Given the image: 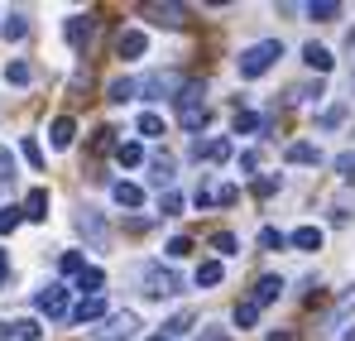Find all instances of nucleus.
Returning a JSON list of instances; mask_svg holds the SVG:
<instances>
[{
	"label": "nucleus",
	"instance_id": "21",
	"mask_svg": "<svg viewBox=\"0 0 355 341\" xmlns=\"http://www.w3.org/2000/svg\"><path fill=\"white\" fill-rule=\"evenodd\" d=\"M302 63H307L312 72H331V53H327L322 44H307V49H302Z\"/></svg>",
	"mask_w": 355,
	"mask_h": 341
},
{
	"label": "nucleus",
	"instance_id": "50",
	"mask_svg": "<svg viewBox=\"0 0 355 341\" xmlns=\"http://www.w3.org/2000/svg\"><path fill=\"white\" fill-rule=\"evenodd\" d=\"M264 341H297V332H269Z\"/></svg>",
	"mask_w": 355,
	"mask_h": 341
},
{
	"label": "nucleus",
	"instance_id": "48",
	"mask_svg": "<svg viewBox=\"0 0 355 341\" xmlns=\"http://www.w3.org/2000/svg\"><path fill=\"white\" fill-rule=\"evenodd\" d=\"M240 169L254 173V169H259V154H254V149H245V154H240Z\"/></svg>",
	"mask_w": 355,
	"mask_h": 341
},
{
	"label": "nucleus",
	"instance_id": "36",
	"mask_svg": "<svg viewBox=\"0 0 355 341\" xmlns=\"http://www.w3.org/2000/svg\"><path fill=\"white\" fill-rule=\"evenodd\" d=\"M187 327H192V313H178V317H168V322H164V337H182Z\"/></svg>",
	"mask_w": 355,
	"mask_h": 341
},
{
	"label": "nucleus",
	"instance_id": "26",
	"mask_svg": "<svg viewBox=\"0 0 355 341\" xmlns=\"http://www.w3.org/2000/svg\"><path fill=\"white\" fill-rule=\"evenodd\" d=\"M0 34H5V44H19V39L29 34V24H24V15H10V19L0 24Z\"/></svg>",
	"mask_w": 355,
	"mask_h": 341
},
{
	"label": "nucleus",
	"instance_id": "35",
	"mask_svg": "<svg viewBox=\"0 0 355 341\" xmlns=\"http://www.w3.org/2000/svg\"><path fill=\"white\" fill-rule=\"evenodd\" d=\"M254 317H259V303L250 298V303H236V322L240 327H254Z\"/></svg>",
	"mask_w": 355,
	"mask_h": 341
},
{
	"label": "nucleus",
	"instance_id": "46",
	"mask_svg": "<svg viewBox=\"0 0 355 341\" xmlns=\"http://www.w3.org/2000/svg\"><path fill=\"white\" fill-rule=\"evenodd\" d=\"M341 120H346V106H331V111L322 115V125H327V130H336V125H341Z\"/></svg>",
	"mask_w": 355,
	"mask_h": 341
},
{
	"label": "nucleus",
	"instance_id": "10",
	"mask_svg": "<svg viewBox=\"0 0 355 341\" xmlns=\"http://www.w3.org/2000/svg\"><path fill=\"white\" fill-rule=\"evenodd\" d=\"M144 15H149L154 24H168V29H178V24L187 19V10H182V5H144Z\"/></svg>",
	"mask_w": 355,
	"mask_h": 341
},
{
	"label": "nucleus",
	"instance_id": "3",
	"mask_svg": "<svg viewBox=\"0 0 355 341\" xmlns=\"http://www.w3.org/2000/svg\"><path fill=\"white\" fill-rule=\"evenodd\" d=\"M135 332H139V317L135 313H111L106 327L96 332V341H125V337H135Z\"/></svg>",
	"mask_w": 355,
	"mask_h": 341
},
{
	"label": "nucleus",
	"instance_id": "7",
	"mask_svg": "<svg viewBox=\"0 0 355 341\" xmlns=\"http://www.w3.org/2000/svg\"><path fill=\"white\" fill-rule=\"evenodd\" d=\"M92 29H96L92 15H72V19H67V44H72V49H87V44H92Z\"/></svg>",
	"mask_w": 355,
	"mask_h": 341
},
{
	"label": "nucleus",
	"instance_id": "28",
	"mask_svg": "<svg viewBox=\"0 0 355 341\" xmlns=\"http://www.w3.org/2000/svg\"><path fill=\"white\" fill-rule=\"evenodd\" d=\"M10 327H15V337H19V341H39V337H44V327H39L34 317H19V322H10Z\"/></svg>",
	"mask_w": 355,
	"mask_h": 341
},
{
	"label": "nucleus",
	"instance_id": "30",
	"mask_svg": "<svg viewBox=\"0 0 355 341\" xmlns=\"http://www.w3.org/2000/svg\"><path fill=\"white\" fill-rule=\"evenodd\" d=\"M250 130H269V120H259V115H250V111H236V135H250Z\"/></svg>",
	"mask_w": 355,
	"mask_h": 341
},
{
	"label": "nucleus",
	"instance_id": "39",
	"mask_svg": "<svg viewBox=\"0 0 355 341\" xmlns=\"http://www.w3.org/2000/svg\"><path fill=\"white\" fill-rule=\"evenodd\" d=\"M182 255H192V240L187 235H173L168 240V260H182Z\"/></svg>",
	"mask_w": 355,
	"mask_h": 341
},
{
	"label": "nucleus",
	"instance_id": "4",
	"mask_svg": "<svg viewBox=\"0 0 355 341\" xmlns=\"http://www.w3.org/2000/svg\"><path fill=\"white\" fill-rule=\"evenodd\" d=\"M34 303H39V313H49V317H72V313H67V288H62V284L39 288Z\"/></svg>",
	"mask_w": 355,
	"mask_h": 341
},
{
	"label": "nucleus",
	"instance_id": "29",
	"mask_svg": "<svg viewBox=\"0 0 355 341\" xmlns=\"http://www.w3.org/2000/svg\"><path fill=\"white\" fill-rule=\"evenodd\" d=\"M307 15H312V19H336V15H341V5H336V0H312V5H307Z\"/></svg>",
	"mask_w": 355,
	"mask_h": 341
},
{
	"label": "nucleus",
	"instance_id": "34",
	"mask_svg": "<svg viewBox=\"0 0 355 341\" xmlns=\"http://www.w3.org/2000/svg\"><path fill=\"white\" fill-rule=\"evenodd\" d=\"M211 245H216V255H236V250H240V240L231 235V231H216V235H211Z\"/></svg>",
	"mask_w": 355,
	"mask_h": 341
},
{
	"label": "nucleus",
	"instance_id": "1",
	"mask_svg": "<svg viewBox=\"0 0 355 341\" xmlns=\"http://www.w3.org/2000/svg\"><path fill=\"white\" fill-rule=\"evenodd\" d=\"M279 58H284V44H279V39H264V44H250V49L236 58V67H240V77H264Z\"/></svg>",
	"mask_w": 355,
	"mask_h": 341
},
{
	"label": "nucleus",
	"instance_id": "13",
	"mask_svg": "<svg viewBox=\"0 0 355 341\" xmlns=\"http://www.w3.org/2000/svg\"><path fill=\"white\" fill-rule=\"evenodd\" d=\"M111 197H116V207H125V212L144 207V192H139L135 183H111Z\"/></svg>",
	"mask_w": 355,
	"mask_h": 341
},
{
	"label": "nucleus",
	"instance_id": "5",
	"mask_svg": "<svg viewBox=\"0 0 355 341\" xmlns=\"http://www.w3.org/2000/svg\"><path fill=\"white\" fill-rule=\"evenodd\" d=\"M144 49H149V39H144L139 29H120V39H116V53L125 58V63H135V58H144Z\"/></svg>",
	"mask_w": 355,
	"mask_h": 341
},
{
	"label": "nucleus",
	"instance_id": "45",
	"mask_svg": "<svg viewBox=\"0 0 355 341\" xmlns=\"http://www.w3.org/2000/svg\"><path fill=\"white\" fill-rule=\"evenodd\" d=\"M336 173L351 183V178H355V154H341V159H336Z\"/></svg>",
	"mask_w": 355,
	"mask_h": 341
},
{
	"label": "nucleus",
	"instance_id": "32",
	"mask_svg": "<svg viewBox=\"0 0 355 341\" xmlns=\"http://www.w3.org/2000/svg\"><path fill=\"white\" fill-rule=\"evenodd\" d=\"M207 159L211 164H226L231 159V140H207Z\"/></svg>",
	"mask_w": 355,
	"mask_h": 341
},
{
	"label": "nucleus",
	"instance_id": "40",
	"mask_svg": "<svg viewBox=\"0 0 355 341\" xmlns=\"http://www.w3.org/2000/svg\"><path fill=\"white\" fill-rule=\"evenodd\" d=\"M216 202H221V207H236V202H240V188H236V183L216 188Z\"/></svg>",
	"mask_w": 355,
	"mask_h": 341
},
{
	"label": "nucleus",
	"instance_id": "17",
	"mask_svg": "<svg viewBox=\"0 0 355 341\" xmlns=\"http://www.w3.org/2000/svg\"><path fill=\"white\" fill-rule=\"evenodd\" d=\"M101 284H106V274H101L96 265H87V269L77 274V288H82V298H101Z\"/></svg>",
	"mask_w": 355,
	"mask_h": 341
},
{
	"label": "nucleus",
	"instance_id": "23",
	"mask_svg": "<svg viewBox=\"0 0 355 341\" xmlns=\"http://www.w3.org/2000/svg\"><path fill=\"white\" fill-rule=\"evenodd\" d=\"M279 293H284V279H274V274H264V279H259V284H254V303H259V308H264V303H274V298H279Z\"/></svg>",
	"mask_w": 355,
	"mask_h": 341
},
{
	"label": "nucleus",
	"instance_id": "16",
	"mask_svg": "<svg viewBox=\"0 0 355 341\" xmlns=\"http://www.w3.org/2000/svg\"><path fill=\"white\" fill-rule=\"evenodd\" d=\"M192 279H197V288H216L221 279H226V269H221V260H202Z\"/></svg>",
	"mask_w": 355,
	"mask_h": 341
},
{
	"label": "nucleus",
	"instance_id": "47",
	"mask_svg": "<svg viewBox=\"0 0 355 341\" xmlns=\"http://www.w3.org/2000/svg\"><path fill=\"white\" fill-rule=\"evenodd\" d=\"M211 202H216V192H211V188H207V183H202V188H197V207H202V212H207V207H211Z\"/></svg>",
	"mask_w": 355,
	"mask_h": 341
},
{
	"label": "nucleus",
	"instance_id": "18",
	"mask_svg": "<svg viewBox=\"0 0 355 341\" xmlns=\"http://www.w3.org/2000/svg\"><path fill=\"white\" fill-rule=\"evenodd\" d=\"M5 82H10V87H29V82H34V67H29L24 58H10V63H5Z\"/></svg>",
	"mask_w": 355,
	"mask_h": 341
},
{
	"label": "nucleus",
	"instance_id": "8",
	"mask_svg": "<svg viewBox=\"0 0 355 341\" xmlns=\"http://www.w3.org/2000/svg\"><path fill=\"white\" fill-rule=\"evenodd\" d=\"M187 82H178V77H164V72H154L149 82H139V92H149V97H173L178 101V92H182Z\"/></svg>",
	"mask_w": 355,
	"mask_h": 341
},
{
	"label": "nucleus",
	"instance_id": "52",
	"mask_svg": "<svg viewBox=\"0 0 355 341\" xmlns=\"http://www.w3.org/2000/svg\"><path fill=\"white\" fill-rule=\"evenodd\" d=\"M154 341H168V337H154Z\"/></svg>",
	"mask_w": 355,
	"mask_h": 341
},
{
	"label": "nucleus",
	"instance_id": "19",
	"mask_svg": "<svg viewBox=\"0 0 355 341\" xmlns=\"http://www.w3.org/2000/svg\"><path fill=\"white\" fill-rule=\"evenodd\" d=\"M288 245H297V250H322V226H297L288 235Z\"/></svg>",
	"mask_w": 355,
	"mask_h": 341
},
{
	"label": "nucleus",
	"instance_id": "9",
	"mask_svg": "<svg viewBox=\"0 0 355 341\" xmlns=\"http://www.w3.org/2000/svg\"><path fill=\"white\" fill-rule=\"evenodd\" d=\"M346 317H355V288L346 293V298H341V303H336V308H331V313H327L322 332H341V327H346Z\"/></svg>",
	"mask_w": 355,
	"mask_h": 341
},
{
	"label": "nucleus",
	"instance_id": "53",
	"mask_svg": "<svg viewBox=\"0 0 355 341\" xmlns=\"http://www.w3.org/2000/svg\"><path fill=\"white\" fill-rule=\"evenodd\" d=\"M346 341H355V332H351V337H346Z\"/></svg>",
	"mask_w": 355,
	"mask_h": 341
},
{
	"label": "nucleus",
	"instance_id": "41",
	"mask_svg": "<svg viewBox=\"0 0 355 341\" xmlns=\"http://www.w3.org/2000/svg\"><path fill=\"white\" fill-rule=\"evenodd\" d=\"M19 217H24V207H5V212H0V231H15Z\"/></svg>",
	"mask_w": 355,
	"mask_h": 341
},
{
	"label": "nucleus",
	"instance_id": "42",
	"mask_svg": "<svg viewBox=\"0 0 355 341\" xmlns=\"http://www.w3.org/2000/svg\"><path fill=\"white\" fill-rule=\"evenodd\" d=\"M178 207H182L178 192H164V197H159V212H164V217H178Z\"/></svg>",
	"mask_w": 355,
	"mask_h": 341
},
{
	"label": "nucleus",
	"instance_id": "37",
	"mask_svg": "<svg viewBox=\"0 0 355 341\" xmlns=\"http://www.w3.org/2000/svg\"><path fill=\"white\" fill-rule=\"evenodd\" d=\"M274 192H279V178H274V173L254 178V197H274Z\"/></svg>",
	"mask_w": 355,
	"mask_h": 341
},
{
	"label": "nucleus",
	"instance_id": "38",
	"mask_svg": "<svg viewBox=\"0 0 355 341\" xmlns=\"http://www.w3.org/2000/svg\"><path fill=\"white\" fill-rule=\"evenodd\" d=\"M0 183H5V188L15 183V159H10V149H5V144H0Z\"/></svg>",
	"mask_w": 355,
	"mask_h": 341
},
{
	"label": "nucleus",
	"instance_id": "43",
	"mask_svg": "<svg viewBox=\"0 0 355 341\" xmlns=\"http://www.w3.org/2000/svg\"><path fill=\"white\" fill-rule=\"evenodd\" d=\"M82 269H87V265H82V255H77V250H67V255H62V274H82Z\"/></svg>",
	"mask_w": 355,
	"mask_h": 341
},
{
	"label": "nucleus",
	"instance_id": "15",
	"mask_svg": "<svg viewBox=\"0 0 355 341\" xmlns=\"http://www.w3.org/2000/svg\"><path fill=\"white\" fill-rule=\"evenodd\" d=\"M72 140H77V125H72L67 115H58V120L49 125V144H53V149H67Z\"/></svg>",
	"mask_w": 355,
	"mask_h": 341
},
{
	"label": "nucleus",
	"instance_id": "22",
	"mask_svg": "<svg viewBox=\"0 0 355 341\" xmlns=\"http://www.w3.org/2000/svg\"><path fill=\"white\" fill-rule=\"evenodd\" d=\"M135 92H139V82H130V77H116V82L106 87V101H116V106H125V101H130Z\"/></svg>",
	"mask_w": 355,
	"mask_h": 341
},
{
	"label": "nucleus",
	"instance_id": "14",
	"mask_svg": "<svg viewBox=\"0 0 355 341\" xmlns=\"http://www.w3.org/2000/svg\"><path fill=\"white\" fill-rule=\"evenodd\" d=\"M24 217H29V222H49V188H34V192L24 197Z\"/></svg>",
	"mask_w": 355,
	"mask_h": 341
},
{
	"label": "nucleus",
	"instance_id": "49",
	"mask_svg": "<svg viewBox=\"0 0 355 341\" xmlns=\"http://www.w3.org/2000/svg\"><path fill=\"white\" fill-rule=\"evenodd\" d=\"M5 274H10V250H0V284H5Z\"/></svg>",
	"mask_w": 355,
	"mask_h": 341
},
{
	"label": "nucleus",
	"instance_id": "27",
	"mask_svg": "<svg viewBox=\"0 0 355 341\" xmlns=\"http://www.w3.org/2000/svg\"><path fill=\"white\" fill-rule=\"evenodd\" d=\"M135 130H139L144 140H159V135H164V120H159V115H154V111H144V115H139V120H135Z\"/></svg>",
	"mask_w": 355,
	"mask_h": 341
},
{
	"label": "nucleus",
	"instance_id": "11",
	"mask_svg": "<svg viewBox=\"0 0 355 341\" xmlns=\"http://www.w3.org/2000/svg\"><path fill=\"white\" fill-rule=\"evenodd\" d=\"M96 317H106V298H82V303L72 308V322H77V327L96 322Z\"/></svg>",
	"mask_w": 355,
	"mask_h": 341
},
{
	"label": "nucleus",
	"instance_id": "31",
	"mask_svg": "<svg viewBox=\"0 0 355 341\" xmlns=\"http://www.w3.org/2000/svg\"><path fill=\"white\" fill-rule=\"evenodd\" d=\"M19 154L29 159V169H44V149H39V140H19Z\"/></svg>",
	"mask_w": 355,
	"mask_h": 341
},
{
	"label": "nucleus",
	"instance_id": "20",
	"mask_svg": "<svg viewBox=\"0 0 355 341\" xmlns=\"http://www.w3.org/2000/svg\"><path fill=\"white\" fill-rule=\"evenodd\" d=\"M288 164H322V149L307 144V140H297V144H288Z\"/></svg>",
	"mask_w": 355,
	"mask_h": 341
},
{
	"label": "nucleus",
	"instance_id": "33",
	"mask_svg": "<svg viewBox=\"0 0 355 341\" xmlns=\"http://www.w3.org/2000/svg\"><path fill=\"white\" fill-rule=\"evenodd\" d=\"M259 245H264V250H284V245H288V235H284V231H274V226H264V231H259Z\"/></svg>",
	"mask_w": 355,
	"mask_h": 341
},
{
	"label": "nucleus",
	"instance_id": "44",
	"mask_svg": "<svg viewBox=\"0 0 355 341\" xmlns=\"http://www.w3.org/2000/svg\"><path fill=\"white\" fill-rule=\"evenodd\" d=\"M197 341H231V332H226V327H202Z\"/></svg>",
	"mask_w": 355,
	"mask_h": 341
},
{
	"label": "nucleus",
	"instance_id": "6",
	"mask_svg": "<svg viewBox=\"0 0 355 341\" xmlns=\"http://www.w3.org/2000/svg\"><path fill=\"white\" fill-rule=\"evenodd\" d=\"M77 226H82V235H87L96 250H106V222H101V212H92V207H87V212L77 217Z\"/></svg>",
	"mask_w": 355,
	"mask_h": 341
},
{
	"label": "nucleus",
	"instance_id": "24",
	"mask_svg": "<svg viewBox=\"0 0 355 341\" xmlns=\"http://www.w3.org/2000/svg\"><path fill=\"white\" fill-rule=\"evenodd\" d=\"M116 159H120V169H135V164H144V144L125 140V144H116Z\"/></svg>",
	"mask_w": 355,
	"mask_h": 341
},
{
	"label": "nucleus",
	"instance_id": "2",
	"mask_svg": "<svg viewBox=\"0 0 355 341\" xmlns=\"http://www.w3.org/2000/svg\"><path fill=\"white\" fill-rule=\"evenodd\" d=\"M139 284H144V293H149V298H173L178 288V274L173 269H164V265H144V269H139Z\"/></svg>",
	"mask_w": 355,
	"mask_h": 341
},
{
	"label": "nucleus",
	"instance_id": "12",
	"mask_svg": "<svg viewBox=\"0 0 355 341\" xmlns=\"http://www.w3.org/2000/svg\"><path fill=\"white\" fill-rule=\"evenodd\" d=\"M149 169H154L149 178H154L164 192H173V154H154V159H149Z\"/></svg>",
	"mask_w": 355,
	"mask_h": 341
},
{
	"label": "nucleus",
	"instance_id": "25",
	"mask_svg": "<svg viewBox=\"0 0 355 341\" xmlns=\"http://www.w3.org/2000/svg\"><path fill=\"white\" fill-rule=\"evenodd\" d=\"M178 120H182V130H207V106H187V111H178Z\"/></svg>",
	"mask_w": 355,
	"mask_h": 341
},
{
	"label": "nucleus",
	"instance_id": "51",
	"mask_svg": "<svg viewBox=\"0 0 355 341\" xmlns=\"http://www.w3.org/2000/svg\"><path fill=\"white\" fill-rule=\"evenodd\" d=\"M346 49H351V53H355V29H351V34H346Z\"/></svg>",
	"mask_w": 355,
	"mask_h": 341
}]
</instances>
